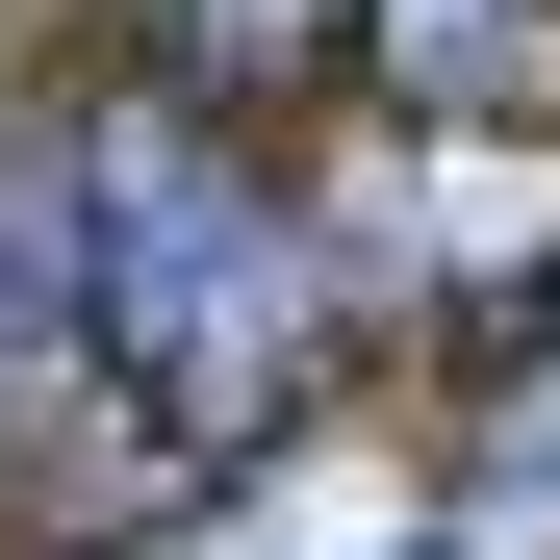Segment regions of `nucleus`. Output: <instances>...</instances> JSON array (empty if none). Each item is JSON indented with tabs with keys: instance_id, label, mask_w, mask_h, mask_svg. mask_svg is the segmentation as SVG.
Listing matches in <instances>:
<instances>
[{
	"instance_id": "obj_1",
	"label": "nucleus",
	"mask_w": 560,
	"mask_h": 560,
	"mask_svg": "<svg viewBox=\"0 0 560 560\" xmlns=\"http://www.w3.org/2000/svg\"><path fill=\"white\" fill-rule=\"evenodd\" d=\"M51 255H77V383H128L153 458H230L306 383V230H280L255 128L153 103V77L51 128Z\"/></svg>"
},
{
	"instance_id": "obj_2",
	"label": "nucleus",
	"mask_w": 560,
	"mask_h": 560,
	"mask_svg": "<svg viewBox=\"0 0 560 560\" xmlns=\"http://www.w3.org/2000/svg\"><path fill=\"white\" fill-rule=\"evenodd\" d=\"M331 26H357V0H128V51H153V103H205V128L255 103V77H306Z\"/></svg>"
},
{
	"instance_id": "obj_3",
	"label": "nucleus",
	"mask_w": 560,
	"mask_h": 560,
	"mask_svg": "<svg viewBox=\"0 0 560 560\" xmlns=\"http://www.w3.org/2000/svg\"><path fill=\"white\" fill-rule=\"evenodd\" d=\"M51 383H77V255H51V153H0V458L51 433Z\"/></svg>"
},
{
	"instance_id": "obj_4",
	"label": "nucleus",
	"mask_w": 560,
	"mask_h": 560,
	"mask_svg": "<svg viewBox=\"0 0 560 560\" xmlns=\"http://www.w3.org/2000/svg\"><path fill=\"white\" fill-rule=\"evenodd\" d=\"M357 26H383L433 103H535V77H560V0H357Z\"/></svg>"
}]
</instances>
